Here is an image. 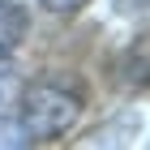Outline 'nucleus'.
<instances>
[{
  "instance_id": "nucleus-4",
  "label": "nucleus",
  "mask_w": 150,
  "mask_h": 150,
  "mask_svg": "<svg viewBox=\"0 0 150 150\" xmlns=\"http://www.w3.org/2000/svg\"><path fill=\"white\" fill-rule=\"evenodd\" d=\"M47 13H56V17H69V13H77V9H86L90 0H39Z\"/></svg>"
},
{
  "instance_id": "nucleus-5",
  "label": "nucleus",
  "mask_w": 150,
  "mask_h": 150,
  "mask_svg": "<svg viewBox=\"0 0 150 150\" xmlns=\"http://www.w3.org/2000/svg\"><path fill=\"white\" fill-rule=\"evenodd\" d=\"M120 13H146V0H116Z\"/></svg>"
},
{
  "instance_id": "nucleus-1",
  "label": "nucleus",
  "mask_w": 150,
  "mask_h": 150,
  "mask_svg": "<svg viewBox=\"0 0 150 150\" xmlns=\"http://www.w3.org/2000/svg\"><path fill=\"white\" fill-rule=\"evenodd\" d=\"M77 116H81L77 90H64L56 81H35L22 94L17 129H22V142H56L60 133H69L77 125Z\"/></svg>"
},
{
  "instance_id": "nucleus-3",
  "label": "nucleus",
  "mask_w": 150,
  "mask_h": 150,
  "mask_svg": "<svg viewBox=\"0 0 150 150\" xmlns=\"http://www.w3.org/2000/svg\"><path fill=\"white\" fill-rule=\"evenodd\" d=\"M9 146H26V142H22V129H17V120L0 116V150H9Z\"/></svg>"
},
{
  "instance_id": "nucleus-2",
  "label": "nucleus",
  "mask_w": 150,
  "mask_h": 150,
  "mask_svg": "<svg viewBox=\"0 0 150 150\" xmlns=\"http://www.w3.org/2000/svg\"><path fill=\"white\" fill-rule=\"evenodd\" d=\"M30 35V9L22 0H0V64L17 56V47Z\"/></svg>"
}]
</instances>
